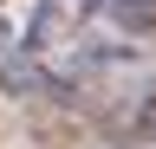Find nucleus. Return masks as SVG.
I'll return each instance as SVG.
<instances>
[{
	"instance_id": "1",
	"label": "nucleus",
	"mask_w": 156,
	"mask_h": 149,
	"mask_svg": "<svg viewBox=\"0 0 156 149\" xmlns=\"http://www.w3.org/2000/svg\"><path fill=\"white\" fill-rule=\"evenodd\" d=\"M98 13L111 26H124L130 39H156V0H104Z\"/></svg>"
},
{
	"instance_id": "2",
	"label": "nucleus",
	"mask_w": 156,
	"mask_h": 149,
	"mask_svg": "<svg viewBox=\"0 0 156 149\" xmlns=\"http://www.w3.org/2000/svg\"><path fill=\"white\" fill-rule=\"evenodd\" d=\"M111 136H136V143H156V84H150L136 104H124V110L111 117Z\"/></svg>"
}]
</instances>
